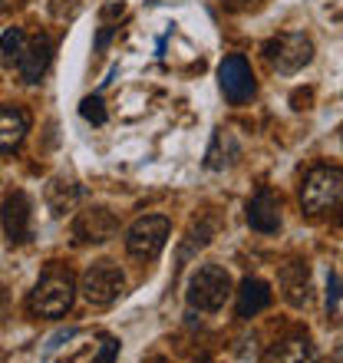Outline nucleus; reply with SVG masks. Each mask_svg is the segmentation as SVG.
<instances>
[{
	"mask_svg": "<svg viewBox=\"0 0 343 363\" xmlns=\"http://www.w3.org/2000/svg\"><path fill=\"white\" fill-rule=\"evenodd\" d=\"M300 205L314 218L343 208V169H337V165L310 169L304 175V185H300Z\"/></svg>",
	"mask_w": 343,
	"mask_h": 363,
	"instance_id": "f257e3e1",
	"label": "nucleus"
},
{
	"mask_svg": "<svg viewBox=\"0 0 343 363\" xmlns=\"http://www.w3.org/2000/svg\"><path fill=\"white\" fill-rule=\"evenodd\" d=\"M73 297H77L73 274L67 268H47L37 281V287L30 291L27 307L30 314L37 317H63L73 307Z\"/></svg>",
	"mask_w": 343,
	"mask_h": 363,
	"instance_id": "f03ea898",
	"label": "nucleus"
},
{
	"mask_svg": "<svg viewBox=\"0 0 343 363\" xmlns=\"http://www.w3.org/2000/svg\"><path fill=\"white\" fill-rule=\"evenodd\" d=\"M185 297H189V304L195 311H205V314L221 311L225 301L231 297V274L218 264H201V268L191 271Z\"/></svg>",
	"mask_w": 343,
	"mask_h": 363,
	"instance_id": "7ed1b4c3",
	"label": "nucleus"
},
{
	"mask_svg": "<svg viewBox=\"0 0 343 363\" xmlns=\"http://www.w3.org/2000/svg\"><path fill=\"white\" fill-rule=\"evenodd\" d=\"M79 291L89 304L96 307H109L113 301H119L125 291V274L119 271V264L113 261H96L83 271V281H79Z\"/></svg>",
	"mask_w": 343,
	"mask_h": 363,
	"instance_id": "20e7f679",
	"label": "nucleus"
},
{
	"mask_svg": "<svg viewBox=\"0 0 343 363\" xmlns=\"http://www.w3.org/2000/svg\"><path fill=\"white\" fill-rule=\"evenodd\" d=\"M169 218L162 215H145L133 225V228L125 231V251L139 261H152L159 258V251L165 248V241H169Z\"/></svg>",
	"mask_w": 343,
	"mask_h": 363,
	"instance_id": "39448f33",
	"label": "nucleus"
},
{
	"mask_svg": "<svg viewBox=\"0 0 343 363\" xmlns=\"http://www.w3.org/2000/svg\"><path fill=\"white\" fill-rule=\"evenodd\" d=\"M264 57L277 73H297L314 60V43L304 33H281V37L267 40Z\"/></svg>",
	"mask_w": 343,
	"mask_h": 363,
	"instance_id": "423d86ee",
	"label": "nucleus"
},
{
	"mask_svg": "<svg viewBox=\"0 0 343 363\" xmlns=\"http://www.w3.org/2000/svg\"><path fill=\"white\" fill-rule=\"evenodd\" d=\"M119 235V218L109 208H86L73 221V238L79 245H103Z\"/></svg>",
	"mask_w": 343,
	"mask_h": 363,
	"instance_id": "0eeeda50",
	"label": "nucleus"
},
{
	"mask_svg": "<svg viewBox=\"0 0 343 363\" xmlns=\"http://www.w3.org/2000/svg\"><path fill=\"white\" fill-rule=\"evenodd\" d=\"M218 83H221V93L225 99L235 106L248 103L251 96H254V77H251V67L244 57H228L225 63L218 67Z\"/></svg>",
	"mask_w": 343,
	"mask_h": 363,
	"instance_id": "6e6552de",
	"label": "nucleus"
},
{
	"mask_svg": "<svg viewBox=\"0 0 343 363\" xmlns=\"http://www.w3.org/2000/svg\"><path fill=\"white\" fill-rule=\"evenodd\" d=\"M0 218H4V231H7L10 245H27L30 235H33V225H30L33 211H30V199L23 191H13V195L4 201Z\"/></svg>",
	"mask_w": 343,
	"mask_h": 363,
	"instance_id": "1a4fd4ad",
	"label": "nucleus"
},
{
	"mask_svg": "<svg viewBox=\"0 0 343 363\" xmlns=\"http://www.w3.org/2000/svg\"><path fill=\"white\" fill-rule=\"evenodd\" d=\"M248 225L261 235H274L281 228V201L271 189H261L248 201Z\"/></svg>",
	"mask_w": 343,
	"mask_h": 363,
	"instance_id": "9d476101",
	"label": "nucleus"
},
{
	"mask_svg": "<svg viewBox=\"0 0 343 363\" xmlns=\"http://www.w3.org/2000/svg\"><path fill=\"white\" fill-rule=\"evenodd\" d=\"M50 60H53V43H50L47 37L27 40V47H23V53H20V60H17L20 77L27 79V83H40L50 67Z\"/></svg>",
	"mask_w": 343,
	"mask_h": 363,
	"instance_id": "9b49d317",
	"label": "nucleus"
},
{
	"mask_svg": "<svg viewBox=\"0 0 343 363\" xmlns=\"http://www.w3.org/2000/svg\"><path fill=\"white\" fill-rule=\"evenodd\" d=\"M281 291H284V301L291 307H304L307 297H310V271H307L304 261H291L281 271Z\"/></svg>",
	"mask_w": 343,
	"mask_h": 363,
	"instance_id": "f8f14e48",
	"label": "nucleus"
},
{
	"mask_svg": "<svg viewBox=\"0 0 343 363\" xmlns=\"http://www.w3.org/2000/svg\"><path fill=\"white\" fill-rule=\"evenodd\" d=\"M30 129V119L17 106H0V155L13 152Z\"/></svg>",
	"mask_w": 343,
	"mask_h": 363,
	"instance_id": "ddd939ff",
	"label": "nucleus"
},
{
	"mask_svg": "<svg viewBox=\"0 0 343 363\" xmlns=\"http://www.w3.org/2000/svg\"><path fill=\"white\" fill-rule=\"evenodd\" d=\"M116 354H119V340H113V337H96V340L79 344L73 354H67L60 363H113Z\"/></svg>",
	"mask_w": 343,
	"mask_h": 363,
	"instance_id": "4468645a",
	"label": "nucleus"
},
{
	"mask_svg": "<svg viewBox=\"0 0 343 363\" xmlns=\"http://www.w3.org/2000/svg\"><path fill=\"white\" fill-rule=\"evenodd\" d=\"M264 363H317V354L307 337H287V340L267 350Z\"/></svg>",
	"mask_w": 343,
	"mask_h": 363,
	"instance_id": "2eb2a0df",
	"label": "nucleus"
},
{
	"mask_svg": "<svg viewBox=\"0 0 343 363\" xmlns=\"http://www.w3.org/2000/svg\"><path fill=\"white\" fill-rule=\"evenodd\" d=\"M271 304V287L261 277H248L238 291V317H254Z\"/></svg>",
	"mask_w": 343,
	"mask_h": 363,
	"instance_id": "dca6fc26",
	"label": "nucleus"
},
{
	"mask_svg": "<svg viewBox=\"0 0 343 363\" xmlns=\"http://www.w3.org/2000/svg\"><path fill=\"white\" fill-rule=\"evenodd\" d=\"M235 159H238V139H235V133H228V129H218L215 139H211L205 165H208V169H225V165H231Z\"/></svg>",
	"mask_w": 343,
	"mask_h": 363,
	"instance_id": "f3484780",
	"label": "nucleus"
},
{
	"mask_svg": "<svg viewBox=\"0 0 343 363\" xmlns=\"http://www.w3.org/2000/svg\"><path fill=\"white\" fill-rule=\"evenodd\" d=\"M79 201V189L67 179H53L47 185V205L53 208V215H67L73 205Z\"/></svg>",
	"mask_w": 343,
	"mask_h": 363,
	"instance_id": "a211bd4d",
	"label": "nucleus"
},
{
	"mask_svg": "<svg viewBox=\"0 0 343 363\" xmlns=\"http://www.w3.org/2000/svg\"><path fill=\"white\" fill-rule=\"evenodd\" d=\"M23 47H27V33L20 27H10L4 37H0V50H4V57L10 60V63H17L20 53H23Z\"/></svg>",
	"mask_w": 343,
	"mask_h": 363,
	"instance_id": "6ab92c4d",
	"label": "nucleus"
},
{
	"mask_svg": "<svg viewBox=\"0 0 343 363\" xmlns=\"http://www.w3.org/2000/svg\"><path fill=\"white\" fill-rule=\"evenodd\" d=\"M79 113H83V119H89V123H96V125L106 123V109H103V99H99V96H86L83 103H79Z\"/></svg>",
	"mask_w": 343,
	"mask_h": 363,
	"instance_id": "aec40b11",
	"label": "nucleus"
},
{
	"mask_svg": "<svg viewBox=\"0 0 343 363\" xmlns=\"http://www.w3.org/2000/svg\"><path fill=\"white\" fill-rule=\"evenodd\" d=\"M231 10H248V7H254L257 0H225Z\"/></svg>",
	"mask_w": 343,
	"mask_h": 363,
	"instance_id": "412c9836",
	"label": "nucleus"
},
{
	"mask_svg": "<svg viewBox=\"0 0 343 363\" xmlns=\"http://www.w3.org/2000/svg\"><path fill=\"white\" fill-rule=\"evenodd\" d=\"M337 363H343V347H340V350H337Z\"/></svg>",
	"mask_w": 343,
	"mask_h": 363,
	"instance_id": "4be33fe9",
	"label": "nucleus"
},
{
	"mask_svg": "<svg viewBox=\"0 0 343 363\" xmlns=\"http://www.w3.org/2000/svg\"><path fill=\"white\" fill-rule=\"evenodd\" d=\"M4 4H7V0H0V7H4Z\"/></svg>",
	"mask_w": 343,
	"mask_h": 363,
	"instance_id": "5701e85b",
	"label": "nucleus"
}]
</instances>
